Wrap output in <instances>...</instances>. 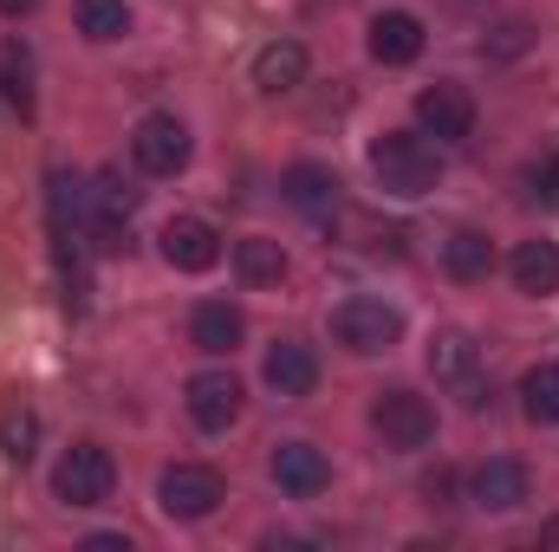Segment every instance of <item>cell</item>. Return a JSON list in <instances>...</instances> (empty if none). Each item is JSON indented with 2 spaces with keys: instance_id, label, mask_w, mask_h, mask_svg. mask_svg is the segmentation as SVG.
I'll return each instance as SVG.
<instances>
[{
  "instance_id": "2",
  "label": "cell",
  "mask_w": 559,
  "mask_h": 552,
  "mask_svg": "<svg viewBox=\"0 0 559 552\" xmlns=\"http://www.w3.org/2000/svg\"><path fill=\"white\" fill-rule=\"evenodd\" d=\"M111 488H118V461L98 442H72L52 468V494L66 507H98V501H111Z\"/></svg>"
},
{
  "instance_id": "24",
  "label": "cell",
  "mask_w": 559,
  "mask_h": 552,
  "mask_svg": "<svg viewBox=\"0 0 559 552\" xmlns=\"http://www.w3.org/2000/svg\"><path fill=\"white\" fill-rule=\"evenodd\" d=\"M7 98H13L20 118L33 111V92H26V52H20V46H7Z\"/></svg>"
},
{
  "instance_id": "23",
  "label": "cell",
  "mask_w": 559,
  "mask_h": 552,
  "mask_svg": "<svg viewBox=\"0 0 559 552\" xmlns=\"http://www.w3.org/2000/svg\"><path fill=\"white\" fill-rule=\"evenodd\" d=\"M33 435H39V422H33L26 410L7 416V422H0V448H7V461H26V455H33Z\"/></svg>"
},
{
  "instance_id": "18",
  "label": "cell",
  "mask_w": 559,
  "mask_h": 552,
  "mask_svg": "<svg viewBox=\"0 0 559 552\" xmlns=\"http://www.w3.org/2000/svg\"><path fill=\"white\" fill-rule=\"evenodd\" d=\"M442 267H449V279H488L495 274V241L488 235H475V228H462V235H449L442 241Z\"/></svg>"
},
{
  "instance_id": "16",
  "label": "cell",
  "mask_w": 559,
  "mask_h": 552,
  "mask_svg": "<svg viewBox=\"0 0 559 552\" xmlns=\"http://www.w3.org/2000/svg\"><path fill=\"white\" fill-rule=\"evenodd\" d=\"M241 332H248L241 312L222 305V299H215V305H195V319H189V338H195V351H209V358H228V351L241 345Z\"/></svg>"
},
{
  "instance_id": "13",
  "label": "cell",
  "mask_w": 559,
  "mask_h": 552,
  "mask_svg": "<svg viewBox=\"0 0 559 552\" xmlns=\"http://www.w3.org/2000/svg\"><path fill=\"white\" fill-rule=\"evenodd\" d=\"M508 274H514V286L527 299H554L559 292V241H521L514 261H508Z\"/></svg>"
},
{
  "instance_id": "1",
  "label": "cell",
  "mask_w": 559,
  "mask_h": 552,
  "mask_svg": "<svg viewBox=\"0 0 559 552\" xmlns=\"http://www.w3.org/2000/svg\"><path fill=\"white\" fill-rule=\"evenodd\" d=\"M371 169H378V182H384L391 195H429V189L442 182L436 143L411 137V131H384V137L371 143Z\"/></svg>"
},
{
  "instance_id": "20",
  "label": "cell",
  "mask_w": 559,
  "mask_h": 552,
  "mask_svg": "<svg viewBox=\"0 0 559 552\" xmlns=\"http://www.w3.org/2000/svg\"><path fill=\"white\" fill-rule=\"evenodd\" d=\"M521 404L534 422H559V364H534L521 377Z\"/></svg>"
},
{
  "instance_id": "11",
  "label": "cell",
  "mask_w": 559,
  "mask_h": 552,
  "mask_svg": "<svg viewBox=\"0 0 559 552\" xmlns=\"http://www.w3.org/2000/svg\"><path fill=\"white\" fill-rule=\"evenodd\" d=\"M274 481L286 488V494L312 501V494H325L332 468H325V455H319L312 442H280V448H274Z\"/></svg>"
},
{
  "instance_id": "17",
  "label": "cell",
  "mask_w": 559,
  "mask_h": 552,
  "mask_svg": "<svg viewBox=\"0 0 559 552\" xmlns=\"http://www.w3.org/2000/svg\"><path fill=\"white\" fill-rule=\"evenodd\" d=\"M306 79V46L299 39H274V46H261V59H254V85L261 92H293Z\"/></svg>"
},
{
  "instance_id": "19",
  "label": "cell",
  "mask_w": 559,
  "mask_h": 552,
  "mask_svg": "<svg viewBox=\"0 0 559 552\" xmlns=\"http://www.w3.org/2000/svg\"><path fill=\"white\" fill-rule=\"evenodd\" d=\"M235 267L248 286H280L286 279V254H280V241H241L235 248Z\"/></svg>"
},
{
  "instance_id": "14",
  "label": "cell",
  "mask_w": 559,
  "mask_h": 552,
  "mask_svg": "<svg viewBox=\"0 0 559 552\" xmlns=\"http://www.w3.org/2000/svg\"><path fill=\"white\" fill-rule=\"evenodd\" d=\"M423 52V20L417 13H378L371 20V59L378 65H411Z\"/></svg>"
},
{
  "instance_id": "22",
  "label": "cell",
  "mask_w": 559,
  "mask_h": 552,
  "mask_svg": "<svg viewBox=\"0 0 559 552\" xmlns=\"http://www.w3.org/2000/svg\"><path fill=\"white\" fill-rule=\"evenodd\" d=\"M429 371H436V377H468V371H475V345H468V332H436V345H429Z\"/></svg>"
},
{
  "instance_id": "15",
  "label": "cell",
  "mask_w": 559,
  "mask_h": 552,
  "mask_svg": "<svg viewBox=\"0 0 559 552\" xmlns=\"http://www.w3.org/2000/svg\"><path fill=\"white\" fill-rule=\"evenodd\" d=\"M261 377L274 384L280 397H312V391H319V358H312L306 345H274L267 364H261Z\"/></svg>"
},
{
  "instance_id": "25",
  "label": "cell",
  "mask_w": 559,
  "mask_h": 552,
  "mask_svg": "<svg viewBox=\"0 0 559 552\" xmlns=\"http://www.w3.org/2000/svg\"><path fill=\"white\" fill-rule=\"evenodd\" d=\"M540 547H554V552H559V514L547 520V527H540Z\"/></svg>"
},
{
  "instance_id": "6",
  "label": "cell",
  "mask_w": 559,
  "mask_h": 552,
  "mask_svg": "<svg viewBox=\"0 0 559 552\" xmlns=\"http://www.w3.org/2000/svg\"><path fill=\"white\" fill-rule=\"evenodd\" d=\"M417 124L429 137L442 143H462L475 131V98H468V85H455V79H436V85H423L417 92Z\"/></svg>"
},
{
  "instance_id": "21",
  "label": "cell",
  "mask_w": 559,
  "mask_h": 552,
  "mask_svg": "<svg viewBox=\"0 0 559 552\" xmlns=\"http://www.w3.org/2000/svg\"><path fill=\"white\" fill-rule=\"evenodd\" d=\"M124 26H131L124 0H79V33L85 39H124Z\"/></svg>"
},
{
  "instance_id": "7",
  "label": "cell",
  "mask_w": 559,
  "mask_h": 552,
  "mask_svg": "<svg viewBox=\"0 0 559 552\" xmlns=\"http://www.w3.org/2000/svg\"><path fill=\"white\" fill-rule=\"evenodd\" d=\"M131 156H138L143 176H176V169L189 163V131H182L169 111H150L138 124V137H131Z\"/></svg>"
},
{
  "instance_id": "12",
  "label": "cell",
  "mask_w": 559,
  "mask_h": 552,
  "mask_svg": "<svg viewBox=\"0 0 559 552\" xmlns=\"http://www.w3.org/2000/svg\"><path fill=\"white\" fill-rule=\"evenodd\" d=\"M286 202H293L306 221H332V215H338V176L319 169V163H293V169H286Z\"/></svg>"
},
{
  "instance_id": "4",
  "label": "cell",
  "mask_w": 559,
  "mask_h": 552,
  "mask_svg": "<svg viewBox=\"0 0 559 552\" xmlns=\"http://www.w3.org/2000/svg\"><path fill=\"white\" fill-rule=\"evenodd\" d=\"M156 501H163L169 520H209L222 507V475L215 468H195V461H176V468H163Z\"/></svg>"
},
{
  "instance_id": "3",
  "label": "cell",
  "mask_w": 559,
  "mask_h": 552,
  "mask_svg": "<svg viewBox=\"0 0 559 552\" xmlns=\"http://www.w3.org/2000/svg\"><path fill=\"white\" fill-rule=\"evenodd\" d=\"M332 338L345 345V351H358V358H371V351H391L397 338H404V312L397 305H384V299H345L338 312H332Z\"/></svg>"
},
{
  "instance_id": "9",
  "label": "cell",
  "mask_w": 559,
  "mask_h": 552,
  "mask_svg": "<svg viewBox=\"0 0 559 552\" xmlns=\"http://www.w3.org/2000/svg\"><path fill=\"white\" fill-rule=\"evenodd\" d=\"M468 501H475V507H488V514L521 507V501H527V468H521V461H508V455L481 461V468H475V481H468Z\"/></svg>"
},
{
  "instance_id": "8",
  "label": "cell",
  "mask_w": 559,
  "mask_h": 552,
  "mask_svg": "<svg viewBox=\"0 0 559 552\" xmlns=\"http://www.w3.org/2000/svg\"><path fill=\"white\" fill-rule=\"evenodd\" d=\"M163 261H169L176 274H209V267L222 261V235H215L209 221H195V215H176V221L163 228Z\"/></svg>"
},
{
  "instance_id": "5",
  "label": "cell",
  "mask_w": 559,
  "mask_h": 552,
  "mask_svg": "<svg viewBox=\"0 0 559 552\" xmlns=\"http://www.w3.org/2000/svg\"><path fill=\"white\" fill-rule=\"evenodd\" d=\"M371 422H378V435H384V448H429V435H436V410L423 404L417 391H384L378 404H371Z\"/></svg>"
},
{
  "instance_id": "10",
  "label": "cell",
  "mask_w": 559,
  "mask_h": 552,
  "mask_svg": "<svg viewBox=\"0 0 559 552\" xmlns=\"http://www.w3.org/2000/svg\"><path fill=\"white\" fill-rule=\"evenodd\" d=\"M189 416H195L202 429H228V422L241 416V384H235L228 371H195V377H189Z\"/></svg>"
},
{
  "instance_id": "26",
  "label": "cell",
  "mask_w": 559,
  "mask_h": 552,
  "mask_svg": "<svg viewBox=\"0 0 559 552\" xmlns=\"http://www.w3.org/2000/svg\"><path fill=\"white\" fill-rule=\"evenodd\" d=\"M39 0H0V13H33Z\"/></svg>"
}]
</instances>
